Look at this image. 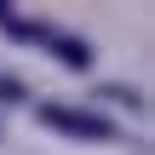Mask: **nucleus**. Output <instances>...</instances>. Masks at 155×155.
Here are the masks:
<instances>
[{
  "label": "nucleus",
  "instance_id": "1",
  "mask_svg": "<svg viewBox=\"0 0 155 155\" xmlns=\"http://www.w3.org/2000/svg\"><path fill=\"white\" fill-rule=\"evenodd\" d=\"M0 29L6 35H17V40H35V46H46L63 69H86L92 63V40H81V35H63V29H52V23H23L6 0H0Z\"/></svg>",
  "mask_w": 155,
  "mask_h": 155
},
{
  "label": "nucleus",
  "instance_id": "2",
  "mask_svg": "<svg viewBox=\"0 0 155 155\" xmlns=\"http://www.w3.org/2000/svg\"><path fill=\"white\" fill-rule=\"evenodd\" d=\"M52 132H63V138H86V144H115L121 132H115V121H104V115H92V109H69V104H40L35 109Z\"/></svg>",
  "mask_w": 155,
  "mask_h": 155
},
{
  "label": "nucleus",
  "instance_id": "4",
  "mask_svg": "<svg viewBox=\"0 0 155 155\" xmlns=\"http://www.w3.org/2000/svg\"><path fill=\"white\" fill-rule=\"evenodd\" d=\"M0 104H29V86L12 81V75H0Z\"/></svg>",
  "mask_w": 155,
  "mask_h": 155
},
{
  "label": "nucleus",
  "instance_id": "3",
  "mask_svg": "<svg viewBox=\"0 0 155 155\" xmlns=\"http://www.w3.org/2000/svg\"><path fill=\"white\" fill-rule=\"evenodd\" d=\"M98 98H104V104H127V109H144V92H132V86H104Z\"/></svg>",
  "mask_w": 155,
  "mask_h": 155
}]
</instances>
